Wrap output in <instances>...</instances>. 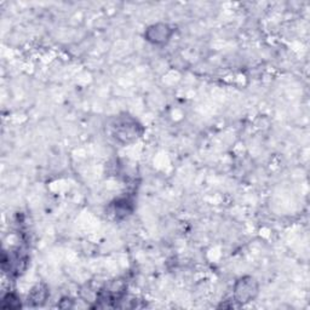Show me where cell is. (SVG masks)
Listing matches in <instances>:
<instances>
[{
  "label": "cell",
  "mask_w": 310,
  "mask_h": 310,
  "mask_svg": "<svg viewBox=\"0 0 310 310\" xmlns=\"http://www.w3.org/2000/svg\"><path fill=\"white\" fill-rule=\"evenodd\" d=\"M257 292H258V286L252 277H244L240 279L236 282L235 288H234V293L235 298L240 303H247L252 300L256 297Z\"/></svg>",
  "instance_id": "6da1fadb"
},
{
  "label": "cell",
  "mask_w": 310,
  "mask_h": 310,
  "mask_svg": "<svg viewBox=\"0 0 310 310\" xmlns=\"http://www.w3.org/2000/svg\"><path fill=\"white\" fill-rule=\"evenodd\" d=\"M171 34L172 31L168 25H155L148 29L145 37L154 44H164L170 39Z\"/></svg>",
  "instance_id": "7a4b0ae2"
},
{
  "label": "cell",
  "mask_w": 310,
  "mask_h": 310,
  "mask_svg": "<svg viewBox=\"0 0 310 310\" xmlns=\"http://www.w3.org/2000/svg\"><path fill=\"white\" fill-rule=\"evenodd\" d=\"M46 297H48V289H46L45 287H43V286L38 285L37 287L33 288V291H32L31 302H33L36 304H40L46 299Z\"/></svg>",
  "instance_id": "3957f363"
},
{
  "label": "cell",
  "mask_w": 310,
  "mask_h": 310,
  "mask_svg": "<svg viewBox=\"0 0 310 310\" xmlns=\"http://www.w3.org/2000/svg\"><path fill=\"white\" fill-rule=\"evenodd\" d=\"M3 308L7 309H16L19 306H21V302H20V298L14 293H8L7 296L3 298Z\"/></svg>",
  "instance_id": "277c9868"
}]
</instances>
